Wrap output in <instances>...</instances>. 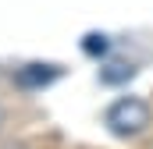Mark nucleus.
Listing matches in <instances>:
<instances>
[{"instance_id": "nucleus-3", "label": "nucleus", "mask_w": 153, "mask_h": 149, "mask_svg": "<svg viewBox=\"0 0 153 149\" xmlns=\"http://www.w3.org/2000/svg\"><path fill=\"white\" fill-rule=\"evenodd\" d=\"M135 74V68L132 64H125V60H114V64H107L103 71H100V78L111 85V82H125V78H132Z\"/></svg>"}, {"instance_id": "nucleus-1", "label": "nucleus", "mask_w": 153, "mask_h": 149, "mask_svg": "<svg viewBox=\"0 0 153 149\" xmlns=\"http://www.w3.org/2000/svg\"><path fill=\"white\" fill-rule=\"evenodd\" d=\"M103 124L117 139H139L143 131H150L153 110H150V103L139 100V96H121V100H114L103 110Z\"/></svg>"}, {"instance_id": "nucleus-2", "label": "nucleus", "mask_w": 153, "mask_h": 149, "mask_svg": "<svg viewBox=\"0 0 153 149\" xmlns=\"http://www.w3.org/2000/svg\"><path fill=\"white\" fill-rule=\"evenodd\" d=\"M50 78H57V68L53 64H29V71L18 74L22 85H46Z\"/></svg>"}, {"instance_id": "nucleus-4", "label": "nucleus", "mask_w": 153, "mask_h": 149, "mask_svg": "<svg viewBox=\"0 0 153 149\" xmlns=\"http://www.w3.org/2000/svg\"><path fill=\"white\" fill-rule=\"evenodd\" d=\"M0 124H4V107H0Z\"/></svg>"}]
</instances>
